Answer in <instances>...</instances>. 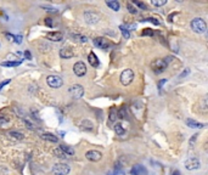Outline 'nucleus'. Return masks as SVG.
Masks as SVG:
<instances>
[{"instance_id":"nucleus-1","label":"nucleus","mask_w":208,"mask_h":175,"mask_svg":"<svg viewBox=\"0 0 208 175\" xmlns=\"http://www.w3.org/2000/svg\"><path fill=\"white\" fill-rule=\"evenodd\" d=\"M172 60H173L172 56H167V57H164V59H157V60H155V61L151 63V68H152V71H153L156 74H160V73H162V72L166 71V68H167L168 65L172 62Z\"/></svg>"},{"instance_id":"nucleus-2","label":"nucleus","mask_w":208,"mask_h":175,"mask_svg":"<svg viewBox=\"0 0 208 175\" xmlns=\"http://www.w3.org/2000/svg\"><path fill=\"white\" fill-rule=\"evenodd\" d=\"M191 29H192L195 33L202 34V33L206 32L207 24H206V22H205L202 18H194V20L191 21Z\"/></svg>"},{"instance_id":"nucleus-3","label":"nucleus","mask_w":208,"mask_h":175,"mask_svg":"<svg viewBox=\"0 0 208 175\" xmlns=\"http://www.w3.org/2000/svg\"><path fill=\"white\" fill-rule=\"evenodd\" d=\"M70 172H71V167L66 163H57L52 167L54 175H67Z\"/></svg>"},{"instance_id":"nucleus-4","label":"nucleus","mask_w":208,"mask_h":175,"mask_svg":"<svg viewBox=\"0 0 208 175\" xmlns=\"http://www.w3.org/2000/svg\"><path fill=\"white\" fill-rule=\"evenodd\" d=\"M133 80H134V72H133V70H130V68L124 70V71L122 72V74H120V83H122L124 87H127V85H129Z\"/></svg>"},{"instance_id":"nucleus-5","label":"nucleus","mask_w":208,"mask_h":175,"mask_svg":"<svg viewBox=\"0 0 208 175\" xmlns=\"http://www.w3.org/2000/svg\"><path fill=\"white\" fill-rule=\"evenodd\" d=\"M100 15L95 11H85L84 12V20L88 24H96L99 21H100Z\"/></svg>"},{"instance_id":"nucleus-6","label":"nucleus","mask_w":208,"mask_h":175,"mask_svg":"<svg viewBox=\"0 0 208 175\" xmlns=\"http://www.w3.org/2000/svg\"><path fill=\"white\" fill-rule=\"evenodd\" d=\"M46 83L50 88H54V89H59V88L62 87L63 82L62 79L59 77V76H49L46 78Z\"/></svg>"},{"instance_id":"nucleus-7","label":"nucleus","mask_w":208,"mask_h":175,"mask_svg":"<svg viewBox=\"0 0 208 175\" xmlns=\"http://www.w3.org/2000/svg\"><path fill=\"white\" fill-rule=\"evenodd\" d=\"M73 72L77 77H83L85 73H87V66L83 61H78L74 63L73 66Z\"/></svg>"},{"instance_id":"nucleus-8","label":"nucleus","mask_w":208,"mask_h":175,"mask_svg":"<svg viewBox=\"0 0 208 175\" xmlns=\"http://www.w3.org/2000/svg\"><path fill=\"white\" fill-rule=\"evenodd\" d=\"M185 168L188 170H195V169H199L200 168V159L199 158H189L185 161Z\"/></svg>"},{"instance_id":"nucleus-9","label":"nucleus","mask_w":208,"mask_h":175,"mask_svg":"<svg viewBox=\"0 0 208 175\" xmlns=\"http://www.w3.org/2000/svg\"><path fill=\"white\" fill-rule=\"evenodd\" d=\"M70 92L72 94V96L74 98H81L84 95V88L79 84H76V85L70 88Z\"/></svg>"},{"instance_id":"nucleus-10","label":"nucleus","mask_w":208,"mask_h":175,"mask_svg":"<svg viewBox=\"0 0 208 175\" xmlns=\"http://www.w3.org/2000/svg\"><path fill=\"white\" fill-rule=\"evenodd\" d=\"M85 157L91 162H99L101 159V157H102V153L99 152V151H95V150H90V151H88L85 153Z\"/></svg>"},{"instance_id":"nucleus-11","label":"nucleus","mask_w":208,"mask_h":175,"mask_svg":"<svg viewBox=\"0 0 208 175\" xmlns=\"http://www.w3.org/2000/svg\"><path fill=\"white\" fill-rule=\"evenodd\" d=\"M94 44H95L98 48L102 49V50H108V49H109V43H108V40L105 39V38H96V39H94Z\"/></svg>"},{"instance_id":"nucleus-12","label":"nucleus","mask_w":208,"mask_h":175,"mask_svg":"<svg viewBox=\"0 0 208 175\" xmlns=\"http://www.w3.org/2000/svg\"><path fill=\"white\" fill-rule=\"evenodd\" d=\"M130 173L133 175H147V170L144 166H140V164H136L131 168Z\"/></svg>"},{"instance_id":"nucleus-13","label":"nucleus","mask_w":208,"mask_h":175,"mask_svg":"<svg viewBox=\"0 0 208 175\" xmlns=\"http://www.w3.org/2000/svg\"><path fill=\"white\" fill-rule=\"evenodd\" d=\"M79 128H81V130H83V131H91V130L94 129V124H93V122L85 119V120H82V122H81Z\"/></svg>"},{"instance_id":"nucleus-14","label":"nucleus","mask_w":208,"mask_h":175,"mask_svg":"<svg viewBox=\"0 0 208 175\" xmlns=\"http://www.w3.org/2000/svg\"><path fill=\"white\" fill-rule=\"evenodd\" d=\"M60 56H61V59H71L74 56V52L70 48H63L60 50Z\"/></svg>"},{"instance_id":"nucleus-15","label":"nucleus","mask_w":208,"mask_h":175,"mask_svg":"<svg viewBox=\"0 0 208 175\" xmlns=\"http://www.w3.org/2000/svg\"><path fill=\"white\" fill-rule=\"evenodd\" d=\"M40 138H41L43 140L49 141V142H52V144L59 142V138H57V136H55L54 134H50V133H44V134H41V135H40Z\"/></svg>"},{"instance_id":"nucleus-16","label":"nucleus","mask_w":208,"mask_h":175,"mask_svg":"<svg viewBox=\"0 0 208 175\" xmlns=\"http://www.w3.org/2000/svg\"><path fill=\"white\" fill-rule=\"evenodd\" d=\"M88 61H89V63L91 65V67H99V66H100V61H99L98 56H96L94 52H90V54H89Z\"/></svg>"},{"instance_id":"nucleus-17","label":"nucleus","mask_w":208,"mask_h":175,"mask_svg":"<svg viewBox=\"0 0 208 175\" xmlns=\"http://www.w3.org/2000/svg\"><path fill=\"white\" fill-rule=\"evenodd\" d=\"M62 38H63L62 33H60V32H51L48 34V39L51 41H61Z\"/></svg>"},{"instance_id":"nucleus-18","label":"nucleus","mask_w":208,"mask_h":175,"mask_svg":"<svg viewBox=\"0 0 208 175\" xmlns=\"http://www.w3.org/2000/svg\"><path fill=\"white\" fill-rule=\"evenodd\" d=\"M7 135H9L10 139L16 140V141H22V140H23V134L18 133V131H12V130H11V131L7 133Z\"/></svg>"},{"instance_id":"nucleus-19","label":"nucleus","mask_w":208,"mask_h":175,"mask_svg":"<svg viewBox=\"0 0 208 175\" xmlns=\"http://www.w3.org/2000/svg\"><path fill=\"white\" fill-rule=\"evenodd\" d=\"M107 4V6L108 7H111V10H113V11H119V9H120V4L117 1V0H111V1H107L106 2Z\"/></svg>"},{"instance_id":"nucleus-20","label":"nucleus","mask_w":208,"mask_h":175,"mask_svg":"<svg viewBox=\"0 0 208 175\" xmlns=\"http://www.w3.org/2000/svg\"><path fill=\"white\" fill-rule=\"evenodd\" d=\"M186 124L190 127V128H194V129H201V128H203L205 125L202 124V123H199V122H196V120H194V119H188L186 120Z\"/></svg>"},{"instance_id":"nucleus-21","label":"nucleus","mask_w":208,"mask_h":175,"mask_svg":"<svg viewBox=\"0 0 208 175\" xmlns=\"http://www.w3.org/2000/svg\"><path fill=\"white\" fill-rule=\"evenodd\" d=\"M59 148H60L65 155H67V156H73V155H74V150H73L72 147L67 146V145H61Z\"/></svg>"},{"instance_id":"nucleus-22","label":"nucleus","mask_w":208,"mask_h":175,"mask_svg":"<svg viewBox=\"0 0 208 175\" xmlns=\"http://www.w3.org/2000/svg\"><path fill=\"white\" fill-rule=\"evenodd\" d=\"M21 65V61H6V62H1L0 66H5V67H17Z\"/></svg>"},{"instance_id":"nucleus-23","label":"nucleus","mask_w":208,"mask_h":175,"mask_svg":"<svg viewBox=\"0 0 208 175\" xmlns=\"http://www.w3.org/2000/svg\"><path fill=\"white\" fill-rule=\"evenodd\" d=\"M114 131H116V134L119 135V136H122V135L125 134V129H124L120 124H116V125H114Z\"/></svg>"},{"instance_id":"nucleus-24","label":"nucleus","mask_w":208,"mask_h":175,"mask_svg":"<svg viewBox=\"0 0 208 175\" xmlns=\"http://www.w3.org/2000/svg\"><path fill=\"white\" fill-rule=\"evenodd\" d=\"M119 29H120V32H122V34H123V37L125 39H128L130 37V32H129V29L125 26H119Z\"/></svg>"},{"instance_id":"nucleus-25","label":"nucleus","mask_w":208,"mask_h":175,"mask_svg":"<svg viewBox=\"0 0 208 175\" xmlns=\"http://www.w3.org/2000/svg\"><path fill=\"white\" fill-rule=\"evenodd\" d=\"M117 109L116 108H111V111H109V122H116L117 120Z\"/></svg>"},{"instance_id":"nucleus-26","label":"nucleus","mask_w":208,"mask_h":175,"mask_svg":"<svg viewBox=\"0 0 208 175\" xmlns=\"http://www.w3.org/2000/svg\"><path fill=\"white\" fill-rule=\"evenodd\" d=\"M54 155H55L56 157H59V158H68L67 155H65L60 148H55V150H54Z\"/></svg>"},{"instance_id":"nucleus-27","label":"nucleus","mask_w":208,"mask_h":175,"mask_svg":"<svg viewBox=\"0 0 208 175\" xmlns=\"http://www.w3.org/2000/svg\"><path fill=\"white\" fill-rule=\"evenodd\" d=\"M151 4H152V5H155V6H163V5H166V4H167V0H161V1L152 0V1H151Z\"/></svg>"},{"instance_id":"nucleus-28","label":"nucleus","mask_w":208,"mask_h":175,"mask_svg":"<svg viewBox=\"0 0 208 175\" xmlns=\"http://www.w3.org/2000/svg\"><path fill=\"white\" fill-rule=\"evenodd\" d=\"M125 116H127V114H125V108H124V107H122V108L119 109V112L117 113V117H118V118H120V119H124V118H125Z\"/></svg>"},{"instance_id":"nucleus-29","label":"nucleus","mask_w":208,"mask_h":175,"mask_svg":"<svg viewBox=\"0 0 208 175\" xmlns=\"http://www.w3.org/2000/svg\"><path fill=\"white\" fill-rule=\"evenodd\" d=\"M133 4H135L138 7H140L141 10H147V6L144 4V2H141V1H134Z\"/></svg>"},{"instance_id":"nucleus-30","label":"nucleus","mask_w":208,"mask_h":175,"mask_svg":"<svg viewBox=\"0 0 208 175\" xmlns=\"http://www.w3.org/2000/svg\"><path fill=\"white\" fill-rule=\"evenodd\" d=\"M127 7H128L129 12H131V13H134V15H135V13H138V10H136V9L133 6V4H130V2H129V4L127 5Z\"/></svg>"},{"instance_id":"nucleus-31","label":"nucleus","mask_w":208,"mask_h":175,"mask_svg":"<svg viewBox=\"0 0 208 175\" xmlns=\"http://www.w3.org/2000/svg\"><path fill=\"white\" fill-rule=\"evenodd\" d=\"M9 169L6 168V167H4V166H0V175H9Z\"/></svg>"},{"instance_id":"nucleus-32","label":"nucleus","mask_w":208,"mask_h":175,"mask_svg":"<svg viewBox=\"0 0 208 175\" xmlns=\"http://www.w3.org/2000/svg\"><path fill=\"white\" fill-rule=\"evenodd\" d=\"M144 21H149V22H152L153 24H156V26H158L160 24V21H157L156 18H153V17H149V18H146V20H144Z\"/></svg>"},{"instance_id":"nucleus-33","label":"nucleus","mask_w":208,"mask_h":175,"mask_svg":"<svg viewBox=\"0 0 208 175\" xmlns=\"http://www.w3.org/2000/svg\"><path fill=\"white\" fill-rule=\"evenodd\" d=\"M142 35H153V30H152V29L146 28L145 30H142Z\"/></svg>"},{"instance_id":"nucleus-34","label":"nucleus","mask_w":208,"mask_h":175,"mask_svg":"<svg viewBox=\"0 0 208 175\" xmlns=\"http://www.w3.org/2000/svg\"><path fill=\"white\" fill-rule=\"evenodd\" d=\"M73 37L78 38V41H83V43H87V41H88L87 37H84V35H73Z\"/></svg>"},{"instance_id":"nucleus-35","label":"nucleus","mask_w":208,"mask_h":175,"mask_svg":"<svg viewBox=\"0 0 208 175\" xmlns=\"http://www.w3.org/2000/svg\"><path fill=\"white\" fill-rule=\"evenodd\" d=\"M189 74H190V70H189V68H186V70H185V71H184V72L179 76V78H185V77H186V76H189Z\"/></svg>"},{"instance_id":"nucleus-36","label":"nucleus","mask_w":208,"mask_h":175,"mask_svg":"<svg viewBox=\"0 0 208 175\" xmlns=\"http://www.w3.org/2000/svg\"><path fill=\"white\" fill-rule=\"evenodd\" d=\"M197 134H195V135H192V138H191V140H190V147H194V142L196 141V139H197Z\"/></svg>"},{"instance_id":"nucleus-37","label":"nucleus","mask_w":208,"mask_h":175,"mask_svg":"<svg viewBox=\"0 0 208 175\" xmlns=\"http://www.w3.org/2000/svg\"><path fill=\"white\" fill-rule=\"evenodd\" d=\"M13 41H15V43H17V44H21V43H22V38H21L20 35H15Z\"/></svg>"},{"instance_id":"nucleus-38","label":"nucleus","mask_w":208,"mask_h":175,"mask_svg":"<svg viewBox=\"0 0 208 175\" xmlns=\"http://www.w3.org/2000/svg\"><path fill=\"white\" fill-rule=\"evenodd\" d=\"M43 9H46V11H49V12H56V9H54V7H49V6H41Z\"/></svg>"},{"instance_id":"nucleus-39","label":"nucleus","mask_w":208,"mask_h":175,"mask_svg":"<svg viewBox=\"0 0 208 175\" xmlns=\"http://www.w3.org/2000/svg\"><path fill=\"white\" fill-rule=\"evenodd\" d=\"M9 83H10V79H6V80H4V82H1V83H0V90H1L2 88L5 87V85H7Z\"/></svg>"},{"instance_id":"nucleus-40","label":"nucleus","mask_w":208,"mask_h":175,"mask_svg":"<svg viewBox=\"0 0 208 175\" xmlns=\"http://www.w3.org/2000/svg\"><path fill=\"white\" fill-rule=\"evenodd\" d=\"M45 23H46V26H49V27H52V21H51V18H46L45 20Z\"/></svg>"},{"instance_id":"nucleus-41","label":"nucleus","mask_w":208,"mask_h":175,"mask_svg":"<svg viewBox=\"0 0 208 175\" xmlns=\"http://www.w3.org/2000/svg\"><path fill=\"white\" fill-rule=\"evenodd\" d=\"M24 56H26V59H27V60H30V59H32L30 52H29L28 50H26V51H24Z\"/></svg>"},{"instance_id":"nucleus-42","label":"nucleus","mask_w":208,"mask_h":175,"mask_svg":"<svg viewBox=\"0 0 208 175\" xmlns=\"http://www.w3.org/2000/svg\"><path fill=\"white\" fill-rule=\"evenodd\" d=\"M166 83H167V79H162V80H161V82H160V83H158V88H160V89H161V88L163 87V85H164V84H166Z\"/></svg>"},{"instance_id":"nucleus-43","label":"nucleus","mask_w":208,"mask_h":175,"mask_svg":"<svg viewBox=\"0 0 208 175\" xmlns=\"http://www.w3.org/2000/svg\"><path fill=\"white\" fill-rule=\"evenodd\" d=\"M6 38H9V40H10V41H13L15 35H11V34H9V33H7V34H6Z\"/></svg>"},{"instance_id":"nucleus-44","label":"nucleus","mask_w":208,"mask_h":175,"mask_svg":"<svg viewBox=\"0 0 208 175\" xmlns=\"http://www.w3.org/2000/svg\"><path fill=\"white\" fill-rule=\"evenodd\" d=\"M118 174H122V173H119V170H114V172H109L107 175H118Z\"/></svg>"},{"instance_id":"nucleus-45","label":"nucleus","mask_w":208,"mask_h":175,"mask_svg":"<svg viewBox=\"0 0 208 175\" xmlns=\"http://www.w3.org/2000/svg\"><path fill=\"white\" fill-rule=\"evenodd\" d=\"M24 123H26V124H27V127H28V128H29V129H33V125H32V124H30V123H29V122H28V120H24Z\"/></svg>"},{"instance_id":"nucleus-46","label":"nucleus","mask_w":208,"mask_h":175,"mask_svg":"<svg viewBox=\"0 0 208 175\" xmlns=\"http://www.w3.org/2000/svg\"><path fill=\"white\" fill-rule=\"evenodd\" d=\"M173 175H180V172H178V170H175V172L173 173Z\"/></svg>"}]
</instances>
